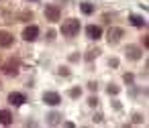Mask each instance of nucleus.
Instances as JSON below:
<instances>
[{"mask_svg": "<svg viewBox=\"0 0 149 128\" xmlns=\"http://www.w3.org/2000/svg\"><path fill=\"white\" fill-rule=\"evenodd\" d=\"M78 31H80V21H76V19H70L61 25V35H65V37L78 35Z\"/></svg>", "mask_w": 149, "mask_h": 128, "instance_id": "obj_1", "label": "nucleus"}, {"mask_svg": "<svg viewBox=\"0 0 149 128\" xmlns=\"http://www.w3.org/2000/svg\"><path fill=\"white\" fill-rule=\"evenodd\" d=\"M59 17H61L59 6H55V4H47V6H45V19H47L49 23H57Z\"/></svg>", "mask_w": 149, "mask_h": 128, "instance_id": "obj_2", "label": "nucleus"}, {"mask_svg": "<svg viewBox=\"0 0 149 128\" xmlns=\"http://www.w3.org/2000/svg\"><path fill=\"white\" fill-rule=\"evenodd\" d=\"M43 102L49 104V106H57V104L61 102V98H59L57 92H45V94H43Z\"/></svg>", "mask_w": 149, "mask_h": 128, "instance_id": "obj_3", "label": "nucleus"}, {"mask_svg": "<svg viewBox=\"0 0 149 128\" xmlns=\"http://www.w3.org/2000/svg\"><path fill=\"white\" fill-rule=\"evenodd\" d=\"M39 37V29L35 27V25H31V27H27L25 31H23V39L25 41H35Z\"/></svg>", "mask_w": 149, "mask_h": 128, "instance_id": "obj_4", "label": "nucleus"}, {"mask_svg": "<svg viewBox=\"0 0 149 128\" xmlns=\"http://www.w3.org/2000/svg\"><path fill=\"white\" fill-rule=\"evenodd\" d=\"M2 69H4L6 75H17V73H19V61H17V59H10V61L4 63Z\"/></svg>", "mask_w": 149, "mask_h": 128, "instance_id": "obj_5", "label": "nucleus"}, {"mask_svg": "<svg viewBox=\"0 0 149 128\" xmlns=\"http://www.w3.org/2000/svg\"><path fill=\"white\" fill-rule=\"evenodd\" d=\"M86 35L90 37V39H100L102 37V29L100 27H96V25H90V27H86Z\"/></svg>", "mask_w": 149, "mask_h": 128, "instance_id": "obj_6", "label": "nucleus"}, {"mask_svg": "<svg viewBox=\"0 0 149 128\" xmlns=\"http://www.w3.org/2000/svg\"><path fill=\"white\" fill-rule=\"evenodd\" d=\"M8 102H10V104H15V106H21V104H25V102H27V98H25V94L13 92V94L8 96Z\"/></svg>", "mask_w": 149, "mask_h": 128, "instance_id": "obj_7", "label": "nucleus"}, {"mask_svg": "<svg viewBox=\"0 0 149 128\" xmlns=\"http://www.w3.org/2000/svg\"><path fill=\"white\" fill-rule=\"evenodd\" d=\"M13 45V35L6 31H0V47H10Z\"/></svg>", "mask_w": 149, "mask_h": 128, "instance_id": "obj_8", "label": "nucleus"}, {"mask_svg": "<svg viewBox=\"0 0 149 128\" xmlns=\"http://www.w3.org/2000/svg\"><path fill=\"white\" fill-rule=\"evenodd\" d=\"M123 37V29H110L108 31V43H118V39Z\"/></svg>", "mask_w": 149, "mask_h": 128, "instance_id": "obj_9", "label": "nucleus"}, {"mask_svg": "<svg viewBox=\"0 0 149 128\" xmlns=\"http://www.w3.org/2000/svg\"><path fill=\"white\" fill-rule=\"evenodd\" d=\"M0 124H2V126L13 124V114L8 110H0Z\"/></svg>", "mask_w": 149, "mask_h": 128, "instance_id": "obj_10", "label": "nucleus"}, {"mask_svg": "<svg viewBox=\"0 0 149 128\" xmlns=\"http://www.w3.org/2000/svg\"><path fill=\"white\" fill-rule=\"evenodd\" d=\"M127 57H129V59H139V57H141V49L135 47V45H129V47H127Z\"/></svg>", "mask_w": 149, "mask_h": 128, "instance_id": "obj_11", "label": "nucleus"}, {"mask_svg": "<svg viewBox=\"0 0 149 128\" xmlns=\"http://www.w3.org/2000/svg\"><path fill=\"white\" fill-rule=\"evenodd\" d=\"M131 23H133L135 27H145V25H147V21H143L141 17H131Z\"/></svg>", "mask_w": 149, "mask_h": 128, "instance_id": "obj_12", "label": "nucleus"}, {"mask_svg": "<svg viewBox=\"0 0 149 128\" xmlns=\"http://www.w3.org/2000/svg\"><path fill=\"white\" fill-rule=\"evenodd\" d=\"M92 10H94V6H92V4H88V2H84V4H82V12H84V14H90Z\"/></svg>", "mask_w": 149, "mask_h": 128, "instance_id": "obj_13", "label": "nucleus"}, {"mask_svg": "<svg viewBox=\"0 0 149 128\" xmlns=\"http://www.w3.org/2000/svg\"><path fill=\"white\" fill-rule=\"evenodd\" d=\"M59 122V114H51L49 116V124H57Z\"/></svg>", "mask_w": 149, "mask_h": 128, "instance_id": "obj_14", "label": "nucleus"}, {"mask_svg": "<svg viewBox=\"0 0 149 128\" xmlns=\"http://www.w3.org/2000/svg\"><path fill=\"white\" fill-rule=\"evenodd\" d=\"M108 94H118V87L116 85H108Z\"/></svg>", "mask_w": 149, "mask_h": 128, "instance_id": "obj_15", "label": "nucleus"}, {"mask_svg": "<svg viewBox=\"0 0 149 128\" xmlns=\"http://www.w3.org/2000/svg\"><path fill=\"white\" fill-rule=\"evenodd\" d=\"M70 96H72V98H76V96H80V89H72V92H70Z\"/></svg>", "mask_w": 149, "mask_h": 128, "instance_id": "obj_16", "label": "nucleus"}]
</instances>
